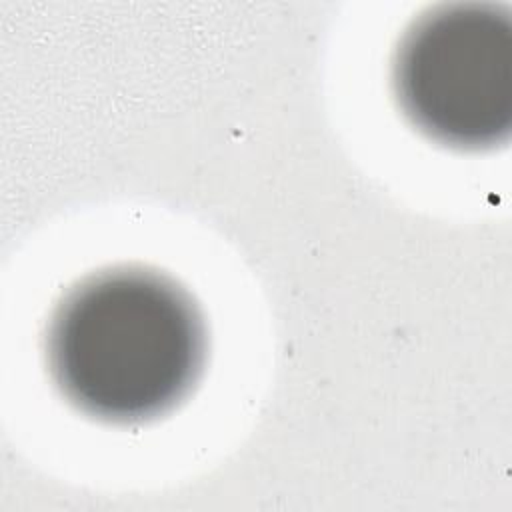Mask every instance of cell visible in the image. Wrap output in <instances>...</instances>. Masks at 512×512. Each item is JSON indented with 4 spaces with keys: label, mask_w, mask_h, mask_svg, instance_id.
<instances>
[{
    "label": "cell",
    "mask_w": 512,
    "mask_h": 512,
    "mask_svg": "<svg viewBox=\"0 0 512 512\" xmlns=\"http://www.w3.org/2000/svg\"><path fill=\"white\" fill-rule=\"evenodd\" d=\"M48 370L86 416L138 424L174 410L206 362V330L192 298L144 268H112L72 288L46 336Z\"/></svg>",
    "instance_id": "cell-1"
},
{
    "label": "cell",
    "mask_w": 512,
    "mask_h": 512,
    "mask_svg": "<svg viewBox=\"0 0 512 512\" xmlns=\"http://www.w3.org/2000/svg\"><path fill=\"white\" fill-rule=\"evenodd\" d=\"M404 116L448 148L504 144L512 130V18L492 2L440 4L404 32L392 64Z\"/></svg>",
    "instance_id": "cell-2"
}]
</instances>
